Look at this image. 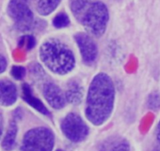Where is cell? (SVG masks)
Wrapping results in <instances>:
<instances>
[{
	"mask_svg": "<svg viewBox=\"0 0 160 151\" xmlns=\"http://www.w3.org/2000/svg\"><path fill=\"white\" fill-rule=\"evenodd\" d=\"M115 100V87L108 75H97L89 88L86 115L95 125L104 124L112 112Z\"/></svg>",
	"mask_w": 160,
	"mask_h": 151,
	"instance_id": "1",
	"label": "cell"
},
{
	"mask_svg": "<svg viewBox=\"0 0 160 151\" xmlns=\"http://www.w3.org/2000/svg\"><path fill=\"white\" fill-rule=\"evenodd\" d=\"M40 58L50 70L58 75H65L75 67V56L71 49L56 39L48 40L42 45Z\"/></svg>",
	"mask_w": 160,
	"mask_h": 151,
	"instance_id": "2",
	"label": "cell"
},
{
	"mask_svg": "<svg viewBox=\"0 0 160 151\" xmlns=\"http://www.w3.org/2000/svg\"><path fill=\"white\" fill-rule=\"evenodd\" d=\"M108 20V10L105 4L101 1L92 2L80 18L86 30L98 37L104 33Z\"/></svg>",
	"mask_w": 160,
	"mask_h": 151,
	"instance_id": "3",
	"label": "cell"
},
{
	"mask_svg": "<svg viewBox=\"0 0 160 151\" xmlns=\"http://www.w3.org/2000/svg\"><path fill=\"white\" fill-rule=\"evenodd\" d=\"M54 135L47 128L38 127L31 129L24 135L21 151H52Z\"/></svg>",
	"mask_w": 160,
	"mask_h": 151,
	"instance_id": "4",
	"label": "cell"
},
{
	"mask_svg": "<svg viewBox=\"0 0 160 151\" xmlns=\"http://www.w3.org/2000/svg\"><path fill=\"white\" fill-rule=\"evenodd\" d=\"M7 10L17 29L26 32L34 27L35 18L30 8V0H10Z\"/></svg>",
	"mask_w": 160,
	"mask_h": 151,
	"instance_id": "5",
	"label": "cell"
},
{
	"mask_svg": "<svg viewBox=\"0 0 160 151\" xmlns=\"http://www.w3.org/2000/svg\"><path fill=\"white\" fill-rule=\"evenodd\" d=\"M61 130L66 137L74 143L83 141L89 133V129L83 120L76 114L71 113L63 119Z\"/></svg>",
	"mask_w": 160,
	"mask_h": 151,
	"instance_id": "6",
	"label": "cell"
},
{
	"mask_svg": "<svg viewBox=\"0 0 160 151\" xmlns=\"http://www.w3.org/2000/svg\"><path fill=\"white\" fill-rule=\"evenodd\" d=\"M75 40L82 54V60L87 64H92L98 56V48L93 40L85 33L75 35Z\"/></svg>",
	"mask_w": 160,
	"mask_h": 151,
	"instance_id": "7",
	"label": "cell"
},
{
	"mask_svg": "<svg viewBox=\"0 0 160 151\" xmlns=\"http://www.w3.org/2000/svg\"><path fill=\"white\" fill-rule=\"evenodd\" d=\"M43 95L48 104L54 109H61L65 106V95L58 85L47 83L43 87Z\"/></svg>",
	"mask_w": 160,
	"mask_h": 151,
	"instance_id": "8",
	"label": "cell"
},
{
	"mask_svg": "<svg viewBox=\"0 0 160 151\" xmlns=\"http://www.w3.org/2000/svg\"><path fill=\"white\" fill-rule=\"evenodd\" d=\"M17 88L11 81L0 80V105H13L17 100Z\"/></svg>",
	"mask_w": 160,
	"mask_h": 151,
	"instance_id": "9",
	"label": "cell"
},
{
	"mask_svg": "<svg viewBox=\"0 0 160 151\" xmlns=\"http://www.w3.org/2000/svg\"><path fill=\"white\" fill-rule=\"evenodd\" d=\"M99 151H130V145L122 137H109L101 143Z\"/></svg>",
	"mask_w": 160,
	"mask_h": 151,
	"instance_id": "10",
	"label": "cell"
},
{
	"mask_svg": "<svg viewBox=\"0 0 160 151\" xmlns=\"http://www.w3.org/2000/svg\"><path fill=\"white\" fill-rule=\"evenodd\" d=\"M22 97L26 103H28L31 107L35 109L37 111L42 114L50 115V112L48 111L47 107L38 98L34 96L33 94H32V89L26 83L22 85Z\"/></svg>",
	"mask_w": 160,
	"mask_h": 151,
	"instance_id": "11",
	"label": "cell"
},
{
	"mask_svg": "<svg viewBox=\"0 0 160 151\" xmlns=\"http://www.w3.org/2000/svg\"><path fill=\"white\" fill-rule=\"evenodd\" d=\"M83 89L77 81H72L68 84L65 92V99L73 105H78L82 102Z\"/></svg>",
	"mask_w": 160,
	"mask_h": 151,
	"instance_id": "12",
	"label": "cell"
},
{
	"mask_svg": "<svg viewBox=\"0 0 160 151\" xmlns=\"http://www.w3.org/2000/svg\"><path fill=\"white\" fill-rule=\"evenodd\" d=\"M62 0H34L37 12L42 16H47L53 13Z\"/></svg>",
	"mask_w": 160,
	"mask_h": 151,
	"instance_id": "13",
	"label": "cell"
},
{
	"mask_svg": "<svg viewBox=\"0 0 160 151\" xmlns=\"http://www.w3.org/2000/svg\"><path fill=\"white\" fill-rule=\"evenodd\" d=\"M17 134H18V126L14 121L10 123L7 134L2 141V146L4 150L10 151L13 149L16 143Z\"/></svg>",
	"mask_w": 160,
	"mask_h": 151,
	"instance_id": "14",
	"label": "cell"
},
{
	"mask_svg": "<svg viewBox=\"0 0 160 151\" xmlns=\"http://www.w3.org/2000/svg\"><path fill=\"white\" fill-rule=\"evenodd\" d=\"M93 0H69V7L72 13L80 20L85 10L90 7Z\"/></svg>",
	"mask_w": 160,
	"mask_h": 151,
	"instance_id": "15",
	"label": "cell"
},
{
	"mask_svg": "<svg viewBox=\"0 0 160 151\" xmlns=\"http://www.w3.org/2000/svg\"><path fill=\"white\" fill-rule=\"evenodd\" d=\"M70 24V19L65 13H59L53 20V25L57 28H63Z\"/></svg>",
	"mask_w": 160,
	"mask_h": 151,
	"instance_id": "16",
	"label": "cell"
},
{
	"mask_svg": "<svg viewBox=\"0 0 160 151\" xmlns=\"http://www.w3.org/2000/svg\"><path fill=\"white\" fill-rule=\"evenodd\" d=\"M147 105L151 110H158L160 109V95L158 92H152L149 95Z\"/></svg>",
	"mask_w": 160,
	"mask_h": 151,
	"instance_id": "17",
	"label": "cell"
},
{
	"mask_svg": "<svg viewBox=\"0 0 160 151\" xmlns=\"http://www.w3.org/2000/svg\"><path fill=\"white\" fill-rule=\"evenodd\" d=\"M35 39L32 35H26V36L23 37L21 40L20 41V46L23 47L25 46L26 49L28 50H30L32 48L35 46Z\"/></svg>",
	"mask_w": 160,
	"mask_h": 151,
	"instance_id": "18",
	"label": "cell"
},
{
	"mask_svg": "<svg viewBox=\"0 0 160 151\" xmlns=\"http://www.w3.org/2000/svg\"><path fill=\"white\" fill-rule=\"evenodd\" d=\"M25 68L21 66H14L11 70V74L17 80H21L25 76Z\"/></svg>",
	"mask_w": 160,
	"mask_h": 151,
	"instance_id": "19",
	"label": "cell"
},
{
	"mask_svg": "<svg viewBox=\"0 0 160 151\" xmlns=\"http://www.w3.org/2000/svg\"><path fill=\"white\" fill-rule=\"evenodd\" d=\"M7 67V61L3 56L0 54V73L3 72Z\"/></svg>",
	"mask_w": 160,
	"mask_h": 151,
	"instance_id": "20",
	"label": "cell"
},
{
	"mask_svg": "<svg viewBox=\"0 0 160 151\" xmlns=\"http://www.w3.org/2000/svg\"><path fill=\"white\" fill-rule=\"evenodd\" d=\"M156 137H157V139H158V143H160V121H159V122H158V126H157Z\"/></svg>",
	"mask_w": 160,
	"mask_h": 151,
	"instance_id": "21",
	"label": "cell"
},
{
	"mask_svg": "<svg viewBox=\"0 0 160 151\" xmlns=\"http://www.w3.org/2000/svg\"><path fill=\"white\" fill-rule=\"evenodd\" d=\"M2 133V119L0 118V138H1V135Z\"/></svg>",
	"mask_w": 160,
	"mask_h": 151,
	"instance_id": "22",
	"label": "cell"
},
{
	"mask_svg": "<svg viewBox=\"0 0 160 151\" xmlns=\"http://www.w3.org/2000/svg\"><path fill=\"white\" fill-rule=\"evenodd\" d=\"M56 151H64V150H62V149H58V150H56Z\"/></svg>",
	"mask_w": 160,
	"mask_h": 151,
	"instance_id": "23",
	"label": "cell"
}]
</instances>
